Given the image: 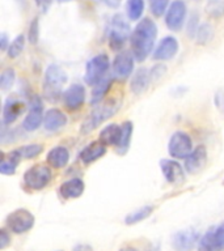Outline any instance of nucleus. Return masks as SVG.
Instances as JSON below:
<instances>
[{
    "mask_svg": "<svg viewBox=\"0 0 224 251\" xmlns=\"http://www.w3.org/2000/svg\"><path fill=\"white\" fill-rule=\"evenodd\" d=\"M157 37V26L151 19H143L130 35L131 52L138 62H143L152 51Z\"/></svg>",
    "mask_w": 224,
    "mask_h": 251,
    "instance_id": "nucleus-1",
    "label": "nucleus"
},
{
    "mask_svg": "<svg viewBox=\"0 0 224 251\" xmlns=\"http://www.w3.org/2000/svg\"><path fill=\"white\" fill-rule=\"evenodd\" d=\"M67 82L66 72L56 64L47 67L43 80V97L49 101H56L62 96V90Z\"/></svg>",
    "mask_w": 224,
    "mask_h": 251,
    "instance_id": "nucleus-2",
    "label": "nucleus"
},
{
    "mask_svg": "<svg viewBox=\"0 0 224 251\" xmlns=\"http://www.w3.org/2000/svg\"><path fill=\"white\" fill-rule=\"evenodd\" d=\"M119 106H121V102L115 98L106 101L102 105L96 106L93 111L88 115V118L83 123L82 133H89L94 128H97L102 122H105L106 119H109L110 117H113L114 114L117 113Z\"/></svg>",
    "mask_w": 224,
    "mask_h": 251,
    "instance_id": "nucleus-3",
    "label": "nucleus"
},
{
    "mask_svg": "<svg viewBox=\"0 0 224 251\" xmlns=\"http://www.w3.org/2000/svg\"><path fill=\"white\" fill-rule=\"evenodd\" d=\"M109 58L106 54H98L94 58H92L86 63L85 75H84V81L88 85L94 86L97 82H100L102 78L108 75L109 70Z\"/></svg>",
    "mask_w": 224,
    "mask_h": 251,
    "instance_id": "nucleus-4",
    "label": "nucleus"
},
{
    "mask_svg": "<svg viewBox=\"0 0 224 251\" xmlns=\"http://www.w3.org/2000/svg\"><path fill=\"white\" fill-rule=\"evenodd\" d=\"M51 180V170L46 165L38 164L28 169L24 174V184L30 190H42Z\"/></svg>",
    "mask_w": 224,
    "mask_h": 251,
    "instance_id": "nucleus-5",
    "label": "nucleus"
},
{
    "mask_svg": "<svg viewBox=\"0 0 224 251\" xmlns=\"http://www.w3.org/2000/svg\"><path fill=\"white\" fill-rule=\"evenodd\" d=\"M130 35V26L126 23L123 16H114L109 27V46L112 50H121L125 46L126 39Z\"/></svg>",
    "mask_w": 224,
    "mask_h": 251,
    "instance_id": "nucleus-6",
    "label": "nucleus"
},
{
    "mask_svg": "<svg viewBox=\"0 0 224 251\" xmlns=\"http://www.w3.org/2000/svg\"><path fill=\"white\" fill-rule=\"evenodd\" d=\"M34 225V215L28 209L20 208L7 216V226L16 234H23L30 230Z\"/></svg>",
    "mask_w": 224,
    "mask_h": 251,
    "instance_id": "nucleus-7",
    "label": "nucleus"
},
{
    "mask_svg": "<svg viewBox=\"0 0 224 251\" xmlns=\"http://www.w3.org/2000/svg\"><path fill=\"white\" fill-rule=\"evenodd\" d=\"M168 152L174 158H186L193 152L190 136L182 131H177V132L173 133L169 139Z\"/></svg>",
    "mask_w": 224,
    "mask_h": 251,
    "instance_id": "nucleus-8",
    "label": "nucleus"
},
{
    "mask_svg": "<svg viewBox=\"0 0 224 251\" xmlns=\"http://www.w3.org/2000/svg\"><path fill=\"white\" fill-rule=\"evenodd\" d=\"M199 251H220L224 250V223L219 226L208 230L199 239L198 243Z\"/></svg>",
    "mask_w": 224,
    "mask_h": 251,
    "instance_id": "nucleus-9",
    "label": "nucleus"
},
{
    "mask_svg": "<svg viewBox=\"0 0 224 251\" xmlns=\"http://www.w3.org/2000/svg\"><path fill=\"white\" fill-rule=\"evenodd\" d=\"M186 17V4L182 0H174L165 15V24L173 31L181 30Z\"/></svg>",
    "mask_w": 224,
    "mask_h": 251,
    "instance_id": "nucleus-10",
    "label": "nucleus"
},
{
    "mask_svg": "<svg viewBox=\"0 0 224 251\" xmlns=\"http://www.w3.org/2000/svg\"><path fill=\"white\" fill-rule=\"evenodd\" d=\"M199 233L193 229L180 230L172 237V246L176 251H192L199 243Z\"/></svg>",
    "mask_w": 224,
    "mask_h": 251,
    "instance_id": "nucleus-11",
    "label": "nucleus"
},
{
    "mask_svg": "<svg viewBox=\"0 0 224 251\" xmlns=\"http://www.w3.org/2000/svg\"><path fill=\"white\" fill-rule=\"evenodd\" d=\"M207 164V149L204 145H199L185 158V169L190 174H198Z\"/></svg>",
    "mask_w": 224,
    "mask_h": 251,
    "instance_id": "nucleus-12",
    "label": "nucleus"
},
{
    "mask_svg": "<svg viewBox=\"0 0 224 251\" xmlns=\"http://www.w3.org/2000/svg\"><path fill=\"white\" fill-rule=\"evenodd\" d=\"M134 70V55L129 51L118 52L113 62V72L118 78L129 77Z\"/></svg>",
    "mask_w": 224,
    "mask_h": 251,
    "instance_id": "nucleus-13",
    "label": "nucleus"
},
{
    "mask_svg": "<svg viewBox=\"0 0 224 251\" xmlns=\"http://www.w3.org/2000/svg\"><path fill=\"white\" fill-rule=\"evenodd\" d=\"M63 101L68 110L80 109L85 101V89L82 84H72L63 93Z\"/></svg>",
    "mask_w": 224,
    "mask_h": 251,
    "instance_id": "nucleus-14",
    "label": "nucleus"
},
{
    "mask_svg": "<svg viewBox=\"0 0 224 251\" xmlns=\"http://www.w3.org/2000/svg\"><path fill=\"white\" fill-rule=\"evenodd\" d=\"M160 169L164 174L165 179L169 183L181 184L185 180L184 169L181 168V165L174 160H161Z\"/></svg>",
    "mask_w": 224,
    "mask_h": 251,
    "instance_id": "nucleus-15",
    "label": "nucleus"
},
{
    "mask_svg": "<svg viewBox=\"0 0 224 251\" xmlns=\"http://www.w3.org/2000/svg\"><path fill=\"white\" fill-rule=\"evenodd\" d=\"M43 118L45 117H43L41 101H39L38 97H34V100L30 103V110L23 122V128L25 131H29V132L35 131L37 128H39Z\"/></svg>",
    "mask_w": 224,
    "mask_h": 251,
    "instance_id": "nucleus-16",
    "label": "nucleus"
},
{
    "mask_svg": "<svg viewBox=\"0 0 224 251\" xmlns=\"http://www.w3.org/2000/svg\"><path fill=\"white\" fill-rule=\"evenodd\" d=\"M25 111V102L20 101L15 97L7 98L3 106V123L5 126L12 125L17 121L21 114Z\"/></svg>",
    "mask_w": 224,
    "mask_h": 251,
    "instance_id": "nucleus-17",
    "label": "nucleus"
},
{
    "mask_svg": "<svg viewBox=\"0 0 224 251\" xmlns=\"http://www.w3.org/2000/svg\"><path fill=\"white\" fill-rule=\"evenodd\" d=\"M178 51V42L176 38L173 37H165L159 46L156 47V50L153 52V59L156 60H169L172 59Z\"/></svg>",
    "mask_w": 224,
    "mask_h": 251,
    "instance_id": "nucleus-18",
    "label": "nucleus"
},
{
    "mask_svg": "<svg viewBox=\"0 0 224 251\" xmlns=\"http://www.w3.org/2000/svg\"><path fill=\"white\" fill-rule=\"evenodd\" d=\"M66 123V114L59 109H50L45 114V118H43V127L49 132H56L60 128H63Z\"/></svg>",
    "mask_w": 224,
    "mask_h": 251,
    "instance_id": "nucleus-19",
    "label": "nucleus"
},
{
    "mask_svg": "<svg viewBox=\"0 0 224 251\" xmlns=\"http://www.w3.org/2000/svg\"><path fill=\"white\" fill-rule=\"evenodd\" d=\"M84 188H85V184L80 178H72L60 184L59 192L63 199H76L79 196H82Z\"/></svg>",
    "mask_w": 224,
    "mask_h": 251,
    "instance_id": "nucleus-20",
    "label": "nucleus"
},
{
    "mask_svg": "<svg viewBox=\"0 0 224 251\" xmlns=\"http://www.w3.org/2000/svg\"><path fill=\"white\" fill-rule=\"evenodd\" d=\"M106 153V145L101 141H93L83 149L80 152V160L84 164H92L94 161H97L98 158H101Z\"/></svg>",
    "mask_w": 224,
    "mask_h": 251,
    "instance_id": "nucleus-21",
    "label": "nucleus"
},
{
    "mask_svg": "<svg viewBox=\"0 0 224 251\" xmlns=\"http://www.w3.org/2000/svg\"><path fill=\"white\" fill-rule=\"evenodd\" d=\"M70 161V153L64 147H55L47 153V162L55 169L64 168Z\"/></svg>",
    "mask_w": 224,
    "mask_h": 251,
    "instance_id": "nucleus-22",
    "label": "nucleus"
},
{
    "mask_svg": "<svg viewBox=\"0 0 224 251\" xmlns=\"http://www.w3.org/2000/svg\"><path fill=\"white\" fill-rule=\"evenodd\" d=\"M122 136V127L118 125H108L100 132V141L105 145L118 147Z\"/></svg>",
    "mask_w": 224,
    "mask_h": 251,
    "instance_id": "nucleus-23",
    "label": "nucleus"
},
{
    "mask_svg": "<svg viewBox=\"0 0 224 251\" xmlns=\"http://www.w3.org/2000/svg\"><path fill=\"white\" fill-rule=\"evenodd\" d=\"M23 156L20 153L19 149H15L12 151L11 153H8L7 157H1V164H0V173L4 174V176H12L15 174L16 168L17 165L20 164Z\"/></svg>",
    "mask_w": 224,
    "mask_h": 251,
    "instance_id": "nucleus-24",
    "label": "nucleus"
},
{
    "mask_svg": "<svg viewBox=\"0 0 224 251\" xmlns=\"http://www.w3.org/2000/svg\"><path fill=\"white\" fill-rule=\"evenodd\" d=\"M149 74L148 70L145 68H139L137 71V74L134 75L133 80H131V84H130V88H131V92L134 94H140L141 92H144L147 89V86L149 84Z\"/></svg>",
    "mask_w": 224,
    "mask_h": 251,
    "instance_id": "nucleus-25",
    "label": "nucleus"
},
{
    "mask_svg": "<svg viewBox=\"0 0 224 251\" xmlns=\"http://www.w3.org/2000/svg\"><path fill=\"white\" fill-rule=\"evenodd\" d=\"M110 85H112V77H110L109 75H106L101 81L97 82V84L94 85L93 90H92L90 103H92V105H96V103H98V102L101 101L102 98L105 97V94L108 93Z\"/></svg>",
    "mask_w": 224,
    "mask_h": 251,
    "instance_id": "nucleus-26",
    "label": "nucleus"
},
{
    "mask_svg": "<svg viewBox=\"0 0 224 251\" xmlns=\"http://www.w3.org/2000/svg\"><path fill=\"white\" fill-rule=\"evenodd\" d=\"M122 127L121 141L117 147V152L119 154H125L130 148V141H131V135H133V123L131 122H123Z\"/></svg>",
    "mask_w": 224,
    "mask_h": 251,
    "instance_id": "nucleus-27",
    "label": "nucleus"
},
{
    "mask_svg": "<svg viewBox=\"0 0 224 251\" xmlns=\"http://www.w3.org/2000/svg\"><path fill=\"white\" fill-rule=\"evenodd\" d=\"M152 212H153L152 205H145V207H141L139 208V209H137V211L131 212L130 215L126 216L125 223L127 224V225H134V224L140 223V221L147 219Z\"/></svg>",
    "mask_w": 224,
    "mask_h": 251,
    "instance_id": "nucleus-28",
    "label": "nucleus"
},
{
    "mask_svg": "<svg viewBox=\"0 0 224 251\" xmlns=\"http://www.w3.org/2000/svg\"><path fill=\"white\" fill-rule=\"evenodd\" d=\"M126 9H127L126 12H127L129 19L133 20V21H137V20L140 19V16L143 15V11H144V1H143V0H127Z\"/></svg>",
    "mask_w": 224,
    "mask_h": 251,
    "instance_id": "nucleus-29",
    "label": "nucleus"
},
{
    "mask_svg": "<svg viewBox=\"0 0 224 251\" xmlns=\"http://www.w3.org/2000/svg\"><path fill=\"white\" fill-rule=\"evenodd\" d=\"M206 12L214 19H220L224 16V0H208L206 4Z\"/></svg>",
    "mask_w": 224,
    "mask_h": 251,
    "instance_id": "nucleus-30",
    "label": "nucleus"
},
{
    "mask_svg": "<svg viewBox=\"0 0 224 251\" xmlns=\"http://www.w3.org/2000/svg\"><path fill=\"white\" fill-rule=\"evenodd\" d=\"M196 43L199 45H206L212 39L214 35V29L210 24H202L200 26H198L196 30Z\"/></svg>",
    "mask_w": 224,
    "mask_h": 251,
    "instance_id": "nucleus-31",
    "label": "nucleus"
},
{
    "mask_svg": "<svg viewBox=\"0 0 224 251\" xmlns=\"http://www.w3.org/2000/svg\"><path fill=\"white\" fill-rule=\"evenodd\" d=\"M24 45H25V37L23 34L17 35L8 47V56L9 58H17L24 50Z\"/></svg>",
    "mask_w": 224,
    "mask_h": 251,
    "instance_id": "nucleus-32",
    "label": "nucleus"
},
{
    "mask_svg": "<svg viewBox=\"0 0 224 251\" xmlns=\"http://www.w3.org/2000/svg\"><path fill=\"white\" fill-rule=\"evenodd\" d=\"M16 72L13 68H7L3 71V74L0 76V88L3 90L11 89L12 85L15 84Z\"/></svg>",
    "mask_w": 224,
    "mask_h": 251,
    "instance_id": "nucleus-33",
    "label": "nucleus"
},
{
    "mask_svg": "<svg viewBox=\"0 0 224 251\" xmlns=\"http://www.w3.org/2000/svg\"><path fill=\"white\" fill-rule=\"evenodd\" d=\"M20 153L23 158H34L35 156H38L39 153L43 151V147L39 144H30V145H24L21 148H19Z\"/></svg>",
    "mask_w": 224,
    "mask_h": 251,
    "instance_id": "nucleus-34",
    "label": "nucleus"
},
{
    "mask_svg": "<svg viewBox=\"0 0 224 251\" xmlns=\"http://www.w3.org/2000/svg\"><path fill=\"white\" fill-rule=\"evenodd\" d=\"M169 0H149V8L153 15L160 17L165 13L167 8H168Z\"/></svg>",
    "mask_w": 224,
    "mask_h": 251,
    "instance_id": "nucleus-35",
    "label": "nucleus"
},
{
    "mask_svg": "<svg viewBox=\"0 0 224 251\" xmlns=\"http://www.w3.org/2000/svg\"><path fill=\"white\" fill-rule=\"evenodd\" d=\"M39 27H38V19L35 17L30 24V27H29V41L30 43H37L38 41V35H39Z\"/></svg>",
    "mask_w": 224,
    "mask_h": 251,
    "instance_id": "nucleus-36",
    "label": "nucleus"
},
{
    "mask_svg": "<svg viewBox=\"0 0 224 251\" xmlns=\"http://www.w3.org/2000/svg\"><path fill=\"white\" fill-rule=\"evenodd\" d=\"M9 245H11V237H9V234H8L5 229H1V230H0V249L4 250V249H7Z\"/></svg>",
    "mask_w": 224,
    "mask_h": 251,
    "instance_id": "nucleus-37",
    "label": "nucleus"
},
{
    "mask_svg": "<svg viewBox=\"0 0 224 251\" xmlns=\"http://www.w3.org/2000/svg\"><path fill=\"white\" fill-rule=\"evenodd\" d=\"M196 20H198V17H196V15L193 16L192 19H190V23H189V25H188V34H190V35H194V34H196V30H198V27H196Z\"/></svg>",
    "mask_w": 224,
    "mask_h": 251,
    "instance_id": "nucleus-38",
    "label": "nucleus"
},
{
    "mask_svg": "<svg viewBox=\"0 0 224 251\" xmlns=\"http://www.w3.org/2000/svg\"><path fill=\"white\" fill-rule=\"evenodd\" d=\"M35 3L39 7V9H42L43 12L47 11V8L50 7L51 0H35Z\"/></svg>",
    "mask_w": 224,
    "mask_h": 251,
    "instance_id": "nucleus-39",
    "label": "nucleus"
},
{
    "mask_svg": "<svg viewBox=\"0 0 224 251\" xmlns=\"http://www.w3.org/2000/svg\"><path fill=\"white\" fill-rule=\"evenodd\" d=\"M7 45H8V37L5 33H1L0 35V49L3 51L7 50Z\"/></svg>",
    "mask_w": 224,
    "mask_h": 251,
    "instance_id": "nucleus-40",
    "label": "nucleus"
},
{
    "mask_svg": "<svg viewBox=\"0 0 224 251\" xmlns=\"http://www.w3.org/2000/svg\"><path fill=\"white\" fill-rule=\"evenodd\" d=\"M102 1H104V3H105L108 7L117 8V7H119V4H121L122 0H102Z\"/></svg>",
    "mask_w": 224,
    "mask_h": 251,
    "instance_id": "nucleus-41",
    "label": "nucleus"
},
{
    "mask_svg": "<svg viewBox=\"0 0 224 251\" xmlns=\"http://www.w3.org/2000/svg\"><path fill=\"white\" fill-rule=\"evenodd\" d=\"M72 251H93V250H92V247L88 246V245H78L76 247H74V250Z\"/></svg>",
    "mask_w": 224,
    "mask_h": 251,
    "instance_id": "nucleus-42",
    "label": "nucleus"
},
{
    "mask_svg": "<svg viewBox=\"0 0 224 251\" xmlns=\"http://www.w3.org/2000/svg\"><path fill=\"white\" fill-rule=\"evenodd\" d=\"M59 3H67V1H72V0H58Z\"/></svg>",
    "mask_w": 224,
    "mask_h": 251,
    "instance_id": "nucleus-43",
    "label": "nucleus"
},
{
    "mask_svg": "<svg viewBox=\"0 0 224 251\" xmlns=\"http://www.w3.org/2000/svg\"><path fill=\"white\" fill-rule=\"evenodd\" d=\"M122 251H137V250H134V249H126V250H122Z\"/></svg>",
    "mask_w": 224,
    "mask_h": 251,
    "instance_id": "nucleus-44",
    "label": "nucleus"
},
{
    "mask_svg": "<svg viewBox=\"0 0 224 251\" xmlns=\"http://www.w3.org/2000/svg\"><path fill=\"white\" fill-rule=\"evenodd\" d=\"M19 1H24V0H19Z\"/></svg>",
    "mask_w": 224,
    "mask_h": 251,
    "instance_id": "nucleus-45",
    "label": "nucleus"
}]
</instances>
